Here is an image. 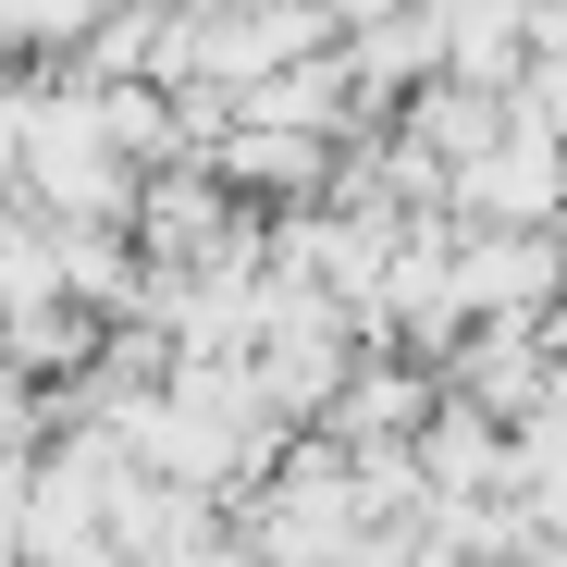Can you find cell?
<instances>
[{"mask_svg":"<svg viewBox=\"0 0 567 567\" xmlns=\"http://www.w3.org/2000/svg\"><path fill=\"white\" fill-rule=\"evenodd\" d=\"M444 185H456V198H468V210H482L494 235H530V223H543V210L567 198V148H555L543 124H518L506 148H468V161H456Z\"/></svg>","mask_w":567,"mask_h":567,"instance_id":"6da1fadb","label":"cell"}]
</instances>
